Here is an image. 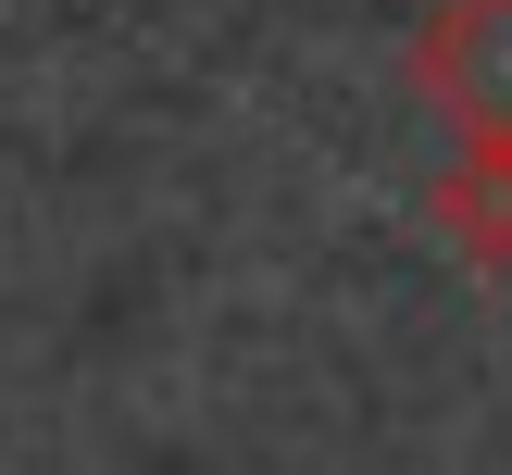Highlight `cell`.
I'll return each mask as SVG.
<instances>
[{
	"label": "cell",
	"instance_id": "7a4b0ae2",
	"mask_svg": "<svg viewBox=\"0 0 512 475\" xmlns=\"http://www.w3.org/2000/svg\"><path fill=\"white\" fill-rule=\"evenodd\" d=\"M425 213L475 275H512V138H463L438 163V188H425Z\"/></svg>",
	"mask_w": 512,
	"mask_h": 475
},
{
	"label": "cell",
	"instance_id": "6da1fadb",
	"mask_svg": "<svg viewBox=\"0 0 512 475\" xmlns=\"http://www.w3.org/2000/svg\"><path fill=\"white\" fill-rule=\"evenodd\" d=\"M413 88L450 113V138H512V0H438L413 25Z\"/></svg>",
	"mask_w": 512,
	"mask_h": 475
}]
</instances>
